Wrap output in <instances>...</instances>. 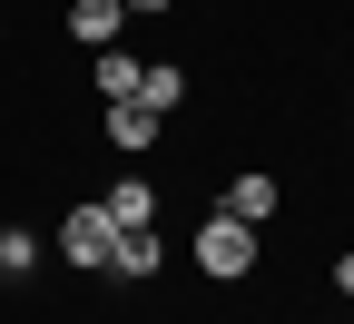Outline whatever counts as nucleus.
Instances as JSON below:
<instances>
[{"mask_svg": "<svg viewBox=\"0 0 354 324\" xmlns=\"http://www.w3.org/2000/svg\"><path fill=\"white\" fill-rule=\"evenodd\" d=\"M39 265V236H20V226H10V246H0V275H30Z\"/></svg>", "mask_w": 354, "mask_h": 324, "instance_id": "nucleus-10", "label": "nucleus"}, {"mask_svg": "<svg viewBox=\"0 0 354 324\" xmlns=\"http://www.w3.org/2000/svg\"><path fill=\"white\" fill-rule=\"evenodd\" d=\"M335 285H344V295H354V256H335Z\"/></svg>", "mask_w": 354, "mask_h": 324, "instance_id": "nucleus-11", "label": "nucleus"}, {"mask_svg": "<svg viewBox=\"0 0 354 324\" xmlns=\"http://www.w3.org/2000/svg\"><path fill=\"white\" fill-rule=\"evenodd\" d=\"M158 236H148V226H118V246H109V275H128V285H138V275H158Z\"/></svg>", "mask_w": 354, "mask_h": 324, "instance_id": "nucleus-5", "label": "nucleus"}, {"mask_svg": "<svg viewBox=\"0 0 354 324\" xmlns=\"http://www.w3.org/2000/svg\"><path fill=\"white\" fill-rule=\"evenodd\" d=\"M158 108H138V99H109V148H128V158H138V148H158Z\"/></svg>", "mask_w": 354, "mask_h": 324, "instance_id": "nucleus-4", "label": "nucleus"}, {"mask_svg": "<svg viewBox=\"0 0 354 324\" xmlns=\"http://www.w3.org/2000/svg\"><path fill=\"white\" fill-rule=\"evenodd\" d=\"M118 20H128V0H79L69 39H79V50H118Z\"/></svg>", "mask_w": 354, "mask_h": 324, "instance_id": "nucleus-3", "label": "nucleus"}, {"mask_svg": "<svg viewBox=\"0 0 354 324\" xmlns=\"http://www.w3.org/2000/svg\"><path fill=\"white\" fill-rule=\"evenodd\" d=\"M128 10H177V0H128Z\"/></svg>", "mask_w": 354, "mask_h": 324, "instance_id": "nucleus-12", "label": "nucleus"}, {"mask_svg": "<svg viewBox=\"0 0 354 324\" xmlns=\"http://www.w3.org/2000/svg\"><path fill=\"white\" fill-rule=\"evenodd\" d=\"M138 59H128V50H99V99H138Z\"/></svg>", "mask_w": 354, "mask_h": 324, "instance_id": "nucleus-8", "label": "nucleus"}, {"mask_svg": "<svg viewBox=\"0 0 354 324\" xmlns=\"http://www.w3.org/2000/svg\"><path fill=\"white\" fill-rule=\"evenodd\" d=\"M109 246H118V216H109L99 197L59 216V256H69V265H88V275H99V265H109Z\"/></svg>", "mask_w": 354, "mask_h": 324, "instance_id": "nucleus-2", "label": "nucleus"}, {"mask_svg": "<svg viewBox=\"0 0 354 324\" xmlns=\"http://www.w3.org/2000/svg\"><path fill=\"white\" fill-rule=\"evenodd\" d=\"M99 207H109L118 226H158V187H148V177H118V187H109Z\"/></svg>", "mask_w": 354, "mask_h": 324, "instance_id": "nucleus-6", "label": "nucleus"}, {"mask_svg": "<svg viewBox=\"0 0 354 324\" xmlns=\"http://www.w3.org/2000/svg\"><path fill=\"white\" fill-rule=\"evenodd\" d=\"M197 265L216 275V285H236V275H256V226H246V216H227V207H216V216L197 226Z\"/></svg>", "mask_w": 354, "mask_h": 324, "instance_id": "nucleus-1", "label": "nucleus"}, {"mask_svg": "<svg viewBox=\"0 0 354 324\" xmlns=\"http://www.w3.org/2000/svg\"><path fill=\"white\" fill-rule=\"evenodd\" d=\"M0 246H10V226H0Z\"/></svg>", "mask_w": 354, "mask_h": 324, "instance_id": "nucleus-13", "label": "nucleus"}, {"mask_svg": "<svg viewBox=\"0 0 354 324\" xmlns=\"http://www.w3.org/2000/svg\"><path fill=\"white\" fill-rule=\"evenodd\" d=\"M227 216H246V226H266V216H276V177H266V167H246L236 187H227Z\"/></svg>", "mask_w": 354, "mask_h": 324, "instance_id": "nucleus-7", "label": "nucleus"}, {"mask_svg": "<svg viewBox=\"0 0 354 324\" xmlns=\"http://www.w3.org/2000/svg\"><path fill=\"white\" fill-rule=\"evenodd\" d=\"M177 99H187V79H177V69H148V79H138V108L177 118Z\"/></svg>", "mask_w": 354, "mask_h": 324, "instance_id": "nucleus-9", "label": "nucleus"}]
</instances>
